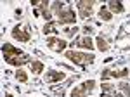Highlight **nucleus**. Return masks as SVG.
I'll use <instances>...</instances> for the list:
<instances>
[{"mask_svg":"<svg viewBox=\"0 0 130 97\" xmlns=\"http://www.w3.org/2000/svg\"><path fill=\"white\" fill-rule=\"evenodd\" d=\"M64 73L62 71H47L45 73V82L47 83H56V82H62L64 80Z\"/></svg>","mask_w":130,"mask_h":97,"instance_id":"nucleus-8","label":"nucleus"},{"mask_svg":"<svg viewBox=\"0 0 130 97\" xmlns=\"http://www.w3.org/2000/svg\"><path fill=\"white\" fill-rule=\"evenodd\" d=\"M78 31V28L75 26V28H64L62 29V33H64V37H75V33Z\"/></svg>","mask_w":130,"mask_h":97,"instance_id":"nucleus-20","label":"nucleus"},{"mask_svg":"<svg viewBox=\"0 0 130 97\" xmlns=\"http://www.w3.org/2000/svg\"><path fill=\"white\" fill-rule=\"evenodd\" d=\"M57 26H61L59 21H50V23H45L43 24V35H56L57 33Z\"/></svg>","mask_w":130,"mask_h":97,"instance_id":"nucleus-10","label":"nucleus"},{"mask_svg":"<svg viewBox=\"0 0 130 97\" xmlns=\"http://www.w3.org/2000/svg\"><path fill=\"white\" fill-rule=\"evenodd\" d=\"M16 78H18L19 82H23V83L28 82V75H26V71H23V69H18V71H16Z\"/></svg>","mask_w":130,"mask_h":97,"instance_id":"nucleus-19","label":"nucleus"},{"mask_svg":"<svg viewBox=\"0 0 130 97\" xmlns=\"http://www.w3.org/2000/svg\"><path fill=\"white\" fill-rule=\"evenodd\" d=\"M71 97H87V92L82 85H78V87H75L71 90Z\"/></svg>","mask_w":130,"mask_h":97,"instance_id":"nucleus-16","label":"nucleus"},{"mask_svg":"<svg viewBox=\"0 0 130 97\" xmlns=\"http://www.w3.org/2000/svg\"><path fill=\"white\" fill-rule=\"evenodd\" d=\"M76 9H78V16L80 18H89L92 14V9H94V2H87V0H82L76 4Z\"/></svg>","mask_w":130,"mask_h":97,"instance_id":"nucleus-5","label":"nucleus"},{"mask_svg":"<svg viewBox=\"0 0 130 97\" xmlns=\"http://www.w3.org/2000/svg\"><path fill=\"white\" fill-rule=\"evenodd\" d=\"M99 18L102 21H106V23H108V21H111L113 14H111V10L108 9V7H101V9H99Z\"/></svg>","mask_w":130,"mask_h":97,"instance_id":"nucleus-14","label":"nucleus"},{"mask_svg":"<svg viewBox=\"0 0 130 97\" xmlns=\"http://www.w3.org/2000/svg\"><path fill=\"white\" fill-rule=\"evenodd\" d=\"M47 45L54 52H64V48L68 47V42L59 37H47Z\"/></svg>","mask_w":130,"mask_h":97,"instance_id":"nucleus-3","label":"nucleus"},{"mask_svg":"<svg viewBox=\"0 0 130 97\" xmlns=\"http://www.w3.org/2000/svg\"><path fill=\"white\" fill-rule=\"evenodd\" d=\"M64 57L70 59L73 64H76V66H82V68H85L87 64H90L92 61H94V54H90V52H80V50H64Z\"/></svg>","mask_w":130,"mask_h":97,"instance_id":"nucleus-1","label":"nucleus"},{"mask_svg":"<svg viewBox=\"0 0 130 97\" xmlns=\"http://www.w3.org/2000/svg\"><path fill=\"white\" fill-rule=\"evenodd\" d=\"M57 18H59L57 21H59L61 26H62V24H75V23H76V14H75V10L70 9V7L64 9Z\"/></svg>","mask_w":130,"mask_h":97,"instance_id":"nucleus-4","label":"nucleus"},{"mask_svg":"<svg viewBox=\"0 0 130 97\" xmlns=\"http://www.w3.org/2000/svg\"><path fill=\"white\" fill-rule=\"evenodd\" d=\"M95 47L99 48L101 52H108L109 50V43H108V38H104L102 35H99L95 38Z\"/></svg>","mask_w":130,"mask_h":97,"instance_id":"nucleus-11","label":"nucleus"},{"mask_svg":"<svg viewBox=\"0 0 130 97\" xmlns=\"http://www.w3.org/2000/svg\"><path fill=\"white\" fill-rule=\"evenodd\" d=\"M116 87H118V90H120L125 97H130V85L127 83V82H120Z\"/></svg>","mask_w":130,"mask_h":97,"instance_id":"nucleus-15","label":"nucleus"},{"mask_svg":"<svg viewBox=\"0 0 130 97\" xmlns=\"http://www.w3.org/2000/svg\"><path fill=\"white\" fill-rule=\"evenodd\" d=\"M30 68H31V71H33L35 75H40L45 66H43V62H40V61H31V62H30Z\"/></svg>","mask_w":130,"mask_h":97,"instance_id":"nucleus-13","label":"nucleus"},{"mask_svg":"<svg viewBox=\"0 0 130 97\" xmlns=\"http://www.w3.org/2000/svg\"><path fill=\"white\" fill-rule=\"evenodd\" d=\"M2 52H4V59L7 61L10 57H16V56H23V50L18 47H14L12 43H4L2 45Z\"/></svg>","mask_w":130,"mask_h":97,"instance_id":"nucleus-6","label":"nucleus"},{"mask_svg":"<svg viewBox=\"0 0 130 97\" xmlns=\"http://www.w3.org/2000/svg\"><path fill=\"white\" fill-rule=\"evenodd\" d=\"M82 31H83V35H85V37H90V35H92V31H94V28L87 24V26H83V28H82Z\"/></svg>","mask_w":130,"mask_h":97,"instance_id":"nucleus-21","label":"nucleus"},{"mask_svg":"<svg viewBox=\"0 0 130 97\" xmlns=\"http://www.w3.org/2000/svg\"><path fill=\"white\" fill-rule=\"evenodd\" d=\"M5 97H12V95H5Z\"/></svg>","mask_w":130,"mask_h":97,"instance_id":"nucleus-23","label":"nucleus"},{"mask_svg":"<svg viewBox=\"0 0 130 97\" xmlns=\"http://www.w3.org/2000/svg\"><path fill=\"white\" fill-rule=\"evenodd\" d=\"M12 38L19 40V42H30V31L28 29H23L21 26H14L12 28Z\"/></svg>","mask_w":130,"mask_h":97,"instance_id":"nucleus-7","label":"nucleus"},{"mask_svg":"<svg viewBox=\"0 0 130 97\" xmlns=\"http://www.w3.org/2000/svg\"><path fill=\"white\" fill-rule=\"evenodd\" d=\"M70 45L73 47V50H75V47L85 48V50H94V47H95V43L92 42L90 37H76V38L73 40V43H70Z\"/></svg>","mask_w":130,"mask_h":97,"instance_id":"nucleus-2","label":"nucleus"},{"mask_svg":"<svg viewBox=\"0 0 130 97\" xmlns=\"http://www.w3.org/2000/svg\"><path fill=\"white\" fill-rule=\"evenodd\" d=\"M52 10L56 12V16H59L61 12L64 10V4H62V2H54V4H52Z\"/></svg>","mask_w":130,"mask_h":97,"instance_id":"nucleus-18","label":"nucleus"},{"mask_svg":"<svg viewBox=\"0 0 130 97\" xmlns=\"http://www.w3.org/2000/svg\"><path fill=\"white\" fill-rule=\"evenodd\" d=\"M5 62H9V64H12V66H24V64L31 62V59H30V56L23 54V56H16V57H10V59H7Z\"/></svg>","mask_w":130,"mask_h":97,"instance_id":"nucleus-9","label":"nucleus"},{"mask_svg":"<svg viewBox=\"0 0 130 97\" xmlns=\"http://www.w3.org/2000/svg\"><path fill=\"white\" fill-rule=\"evenodd\" d=\"M113 97H125V95H123V94H115Z\"/></svg>","mask_w":130,"mask_h":97,"instance_id":"nucleus-22","label":"nucleus"},{"mask_svg":"<svg viewBox=\"0 0 130 97\" xmlns=\"http://www.w3.org/2000/svg\"><path fill=\"white\" fill-rule=\"evenodd\" d=\"M82 87L85 88V92L89 94V92H92V90H94V87H95V82H94V80H87V82H83V83H82Z\"/></svg>","mask_w":130,"mask_h":97,"instance_id":"nucleus-17","label":"nucleus"},{"mask_svg":"<svg viewBox=\"0 0 130 97\" xmlns=\"http://www.w3.org/2000/svg\"><path fill=\"white\" fill-rule=\"evenodd\" d=\"M108 9L111 10V14H120V12L125 10V7H123L121 2H115V0H111L109 4H108Z\"/></svg>","mask_w":130,"mask_h":97,"instance_id":"nucleus-12","label":"nucleus"}]
</instances>
